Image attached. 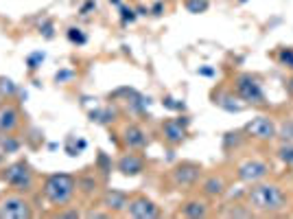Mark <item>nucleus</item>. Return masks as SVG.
<instances>
[{
    "label": "nucleus",
    "instance_id": "nucleus-18",
    "mask_svg": "<svg viewBox=\"0 0 293 219\" xmlns=\"http://www.w3.org/2000/svg\"><path fill=\"white\" fill-rule=\"evenodd\" d=\"M68 37H70V42H77V44H86V40H88V37L81 33V29H70Z\"/></svg>",
    "mask_w": 293,
    "mask_h": 219
},
{
    "label": "nucleus",
    "instance_id": "nucleus-16",
    "mask_svg": "<svg viewBox=\"0 0 293 219\" xmlns=\"http://www.w3.org/2000/svg\"><path fill=\"white\" fill-rule=\"evenodd\" d=\"M223 180L221 178H210V180H206V184H204V191L208 195H221L223 193Z\"/></svg>",
    "mask_w": 293,
    "mask_h": 219
},
{
    "label": "nucleus",
    "instance_id": "nucleus-24",
    "mask_svg": "<svg viewBox=\"0 0 293 219\" xmlns=\"http://www.w3.org/2000/svg\"><path fill=\"white\" fill-rule=\"evenodd\" d=\"M2 147L7 149V151H16V149H18V143H16V141H11V138H7V141L2 143Z\"/></svg>",
    "mask_w": 293,
    "mask_h": 219
},
{
    "label": "nucleus",
    "instance_id": "nucleus-14",
    "mask_svg": "<svg viewBox=\"0 0 293 219\" xmlns=\"http://www.w3.org/2000/svg\"><path fill=\"white\" fill-rule=\"evenodd\" d=\"M127 195L121 193V191H110V193L105 195V206L110 208V211H122V208H127Z\"/></svg>",
    "mask_w": 293,
    "mask_h": 219
},
{
    "label": "nucleus",
    "instance_id": "nucleus-1",
    "mask_svg": "<svg viewBox=\"0 0 293 219\" xmlns=\"http://www.w3.org/2000/svg\"><path fill=\"white\" fill-rule=\"evenodd\" d=\"M285 202H287L285 193L276 184H258L249 191V204L256 211H263V213L280 211L285 206Z\"/></svg>",
    "mask_w": 293,
    "mask_h": 219
},
{
    "label": "nucleus",
    "instance_id": "nucleus-20",
    "mask_svg": "<svg viewBox=\"0 0 293 219\" xmlns=\"http://www.w3.org/2000/svg\"><path fill=\"white\" fill-rule=\"evenodd\" d=\"M280 136L285 138V141H293V121H287V123L282 125Z\"/></svg>",
    "mask_w": 293,
    "mask_h": 219
},
{
    "label": "nucleus",
    "instance_id": "nucleus-7",
    "mask_svg": "<svg viewBox=\"0 0 293 219\" xmlns=\"http://www.w3.org/2000/svg\"><path fill=\"white\" fill-rule=\"evenodd\" d=\"M29 215H31L29 206H26V202L20 197H7V199H2V204H0V217L22 219V217H29Z\"/></svg>",
    "mask_w": 293,
    "mask_h": 219
},
{
    "label": "nucleus",
    "instance_id": "nucleus-2",
    "mask_svg": "<svg viewBox=\"0 0 293 219\" xmlns=\"http://www.w3.org/2000/svg\"><path fill=\"white\" fill-rule=\"evenodd\" d=\"M44 193L50 199V204H59V206L61 204H68L74 193V180L66 173L50 175L44 184Z\"/></svg>",
    "mask_w": 293,
    "mask_h": 219
},
{
    "label": "nucleus",
    "instance_id": "nucleus-8",
    "mask_svg": "<svg viewBox=\"0 0 293 219\" xmlns=\"http://www.w3.org/2000/svg\"><path fill=\"white\" fill-rule=\"evenodd\" d=\"M127 208H129V215L136 217V219L158 217V208H155V204L151 202V199H146V197H136L134 202L127 204Z\"/></svg>",
    "mask_w": 293,
    "mask_h": 219
},
{
    "label": "nucleus",
    "instance_id": "nucleus-11",
    "mask_svg": "<svg viewBox=\"0 0 293 219\" xmlns=\"http://www.w3.org/2000/svg\"><path fill=\"white\" fill-rule=\"evenodd\" d=\"M173 178H175L177 184H193L197 178H199V167H195V165H182V167H177V169H175Z\"/></svg>",
    "mask_w": 293,
    "mask_h": 219
},
{
    "label": "nucleus",
    "instance_id": "nucleus-13",
    "mask_svg": "<svg viewBox=\"0 0 293 219\" xmlns=\"http://www.w3.org/2000/svg\"><path fill=\"white\" fill-rule=\"evenodd\" d=\"M125 143L131 149H140V147L146 145V136H145V132L140 127L131 125V127H127V132H125Z\"/></svg>",
    "mask_w": 293,
    "mask_h": 219
},
{
    "label": "nucleus",
    "instance_id": "nucleus-26",
    "mask_svg": "<svg viewBox=\"0 0 293 219\" xmlns=\"http://www.w3.org/2000/svg\"><path fill=\"white\" fill-rule=\"evenodd\" d=\"M287 88H289V92H293V79L289 81V86H287Z\"/></svg>",
    "mask_w": 293,
    "mask_h": 219
},
{
    "label": "nucleus",
    "instance_id": "nucleus-12",
    "mask_svg": "<svg viewBox=\"0 0 293 219\" xmlns=\"http://www.w3.org/2000/svg\"><path fill=\"white\" fill-rule=\"evenodd\" d=\"M164 136L171 143H182L184 136H186V132L182 127V121H167L164 123Z\"/></svg>",
    "mask_w": 293,
    "mask_h": 219
},
{
    "label": "nucleus",
    "instance_id": "nucleus-9",
    "mask_svg": "<svg viewBox=\"0 0 293 219\" xmlns=\"http://www.w3.org/2000/svg\"><path fill=\"white\" fill-rule=\"evenodd\" d=\"M18 125V110L13 105H2L0 108V132L7 134L11 129H16Z\"/></svg>",
    "mask_w": 293,
    "mask_h": 219
},
{
    "label": "nucleus",
    "instance_id": "nucleus-6",
    "mask_svg": "<svg viewBox=\"0 0 293 219\" xmlns=\"http://www.w3.org/2000/svg\"><path fill=\"white\" fill-rule=\"evenodd\" d=\"M267 171H269V167L265 165V162L247 160L239 167V178L243 180V182H258V180H263L265 175H267Z\"/></svg>",
    "mask_w": 293,
    "mask_h": 219
},
{
    "label": "nucleus",
    "instance_id": "nucleus-19",
    "mask_svg": "<svg viewBox=\"0 0 293 219\" xmlns=\"http://www.w3.org/2000/svg\"><path fill=\"white\" fill-rule=\"evenodd\" d=\"M280 62L285 64L287 68H293V49H285L280 53Z\"/></svg>",
    "mask_w": 293,
    "mask_h": 219
},
{
    "label": "nucleus",
    "instance_id": "nucleus-25",
    "mask_svg": "<svg viewBox=\"0 0 293 219\" xmlns=\"http://www.w3.org/2000/svg\"><path fill=\"white\" fill-rule=\"evenodd\" d=\"M121 11H122V20H125V22H127V20L131 22V20H134V18H136V16H134V11H131V9H121Z\"/></svg>",
    "mask_w": 293,
    "mask_h": 219
},
{
    "label": "nucleus",
    "instance_id": "nucleus-10",
    "mask_svg": "<svg viewBox=\"0 0 293 219\" xmlns=\"http://www.w3.org/2000/svg\"><path fill=\"white\" fill-rule=\"evenodd\" d=\"M143 160H140L136 153H127L125 158H121V162H118V169L122 171L125 175H138L140 171H143Z\"/></svg>",
    "mask_w": 293,
    "mask_h": 219
},
{
    "label": "nucleus",
    "instance_id": "nucleus-17",
    "mask_svg": "<svg viewBox=\"0 0 293 219\" xmlns=\"http://www.w3.org/2000/svg\"><path fill=\"white\" fill-rule=\"evenodd\" d=\"M188 11L191 13H201L208 9V0H188Z\"/></svg>",
    "mask_w": 293,
    "mask_h": 219
},
{
    "label": "nucleus",
    "instance_id": "nucleus-3",
    "mask_svg": "<svg viewBox=\"0 0 293 219\" xmlns=\"http://www.w3.org/2000/svg\"><path fill=\"white\" fill-rule=\"evenodd\" d=\"M236 90H239V95L243 97L245 101H249V103H263V99H265L261 83L254 77H249V74H241V77L236 79Z\"/></svg>",
    "mask_w": 293,
    "mask_h": 219
},
{
    "label": "nucleus",
    "instance_id": "nucleus-27",
    "mask_svg": "<svg viewBox=\"0 0 293 219\" xmlns=\"http://www.w3.org/2000/svg\"><path fill=\"white\" fill-rule=\"evenodd\" d=\"M112 2H114V4H116V2H118V0H112Z\"/></svg>",
    "mask_w": 293,
    "mask_h": 219
},
{
    "label": "nucleus",
    "instance_id": "nucleus-21",
    "mask_svg": "<svg viewBox=\"0 0 293 219\" xmlns=\"http://www.w3.org/2000/svg\"><path fill=\"white\" fill-rule=\"evenodd\" d=\"M280 158L285 162H289V165H293V145H285L280 149Z\"/></svg>",
    "mask_w": 293,
    "mask_h": 219
},
{
    "label": "nucleus",
    "instance_id": "nucleus-22",
    "mask_svg": "<svg viewBox=\"0 0 293 219\" xmlns=\"http://www.w3.org/2000/svg\"><path fill=\"white\" fill-rule=\"evenodd\" d=\"M37 62H44V53H35V55H31L29 57V68L31 71H35L37 68Z\"/></svg>",
    "mask_w": 293,
    "mask_h": 219
},
{
    "label": "nucleus",
    "instance_id": "nucleus-15",
    "mask_svg": "<svg viewBox=\"0 0 293 219\" xmlns=\"http://www.w3.org/2000/svg\"><path fill=\"white\" fill-rule=\"evenodd\" d=\"M206 204L204 202H188L186 206L182 208V215L184 217H193V219H197V217H206Z\"/></svg>",
    "mask_w": 293,
    "mask_h": 219
},
{
    "label": "nucleus",
    "instance_id": "nucleus-23",
    "mask_svg": "<svg viewBox=\"0 0 293 219\" xmlns=\"http://www.w3.org/2000/svg\"><path fill=\"white\" fill-rule=\"evenodd\" d=\"M228 215L230 217H249L252 213H249V211H241V208H234V211H230Z\"/></svg>",
    "mask_w": 293,
    "mask_h": 219
},
{
    "label": "nucleus",
    "instance_id": "nucleus-5",
    "mask_svg": "<svg viewBox=\"0 0 293 219\" xmlns=\"http://www.w3.org/2000/svg\"><path fill=\"white\" fill-rule=\"evenodd\" d=\"M247 132L258 141H271L276 136V123L271 119H267V116H258L247 125Z\"/></svg>",
    "mask_w": 293,
    "mask_h": 219
},
{
    "label": "nucleus",
    "instance_id": "nucleus-4",
    "mask_svg": "<svg viewBox=\"0 0 293 219\" xmlns=\"http://www.w3.org/2000/svg\"><path fill=\"white\" fill-rule=\"evenodd\" d=\"M4 180H7V184L16 186V189H31L33 186V175L29 171V167L26 165H13L9 167L7 171H4Z\"/></svg>",
    "mask_w": 293,
    "mask_h": 219
}]
</instances>
